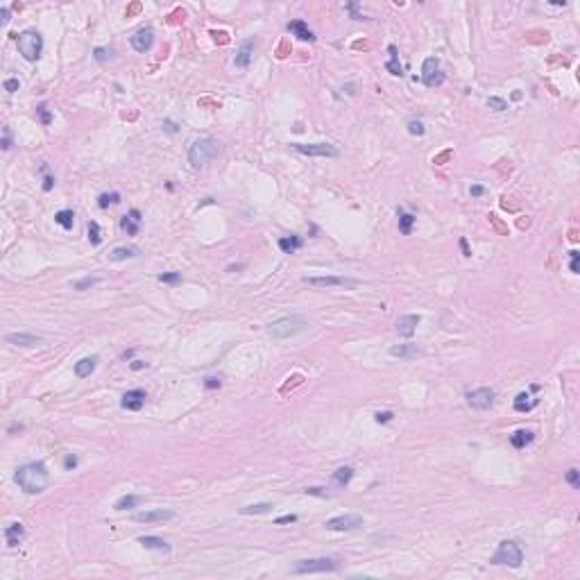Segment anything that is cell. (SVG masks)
<instances>
[{
    "mask_svg": "<svg viewBox=\"0 0 580 580\" xmlns=\"http://www.w3.org/2000/svg\"><path fill=\"white\" fill-rule=\"evenodd\" d=\"M111 48H96L93 50V57H96V61H100V64H104L107 59H111Z\"/></svg>",
    "mask_w": 580,
    "mask_h": 580,
    "instance_id": "40",
    "label": "cell"
},
{
    "mask_svg": "<svg viewBox=\"0 0 580 580\" xmlns=\"http://www.w3.org/2000/svg\"><path fill=\"white\" fill-rule=\"evenodd\" d=\"M163 129H166L168 134H177V132H179V127L172 123V120H163Z\"/></svg>",
    "mask_w": 580,
    "mask_h": 580,
    "instance_id": "56",
    "label": "cell"
},
{
    "mask_svg": "<svg viewBox=\"0 0 580 580\" xmlns=\"http://www.w3.org/2000/svg\"><path fill=\"white\" fill-rule=\"evenodd\" d=\"M16 48L23 54V59L37 61L43 52V37L37 30H23L21 34H16Z\"/></svg>",
    "mask_w": 580,
    "mask_h": 580,
    "instance_id": "3",
    "label": "cell"
},
{
    "mask_svg": "<svg viewBox=\"0 0 580 580\" xmlns=\"http://www.w3.org/2000/svg\"><path fill=\"white\" fill-rule=\"evenodd\" d=\"M7 342L9 344H18V347H37L41 342L39 336H32V333H9L7 336Z\"/></svg>",
    "mask_w": 580,
    "mask_h": 580,
    "instance_id": "20",
    "label": "cell"
},
{
    "mask_svg": "<svg viewBox=\"0 0 580 580\" xmlns=\"http://www.w3.org/2000/svg\"><path fill=\"white\" fill-rule=\"evenodd\" d=\"M344 9L349 11L354 21H367V18L363 16V14H358V5H356V2H347V5H344Z\"/></svg>",
    "mask_w": 580,
    "mask_h": 580,
    "instance_id": "46",
    "label": "cell"
},
{
    "mask_svg": "<svg viewBox=\"0 0 580 580\" xmlns=\"http://www.w3.org/2000/svg\"><path fill=\"white\" fill-rule=\"evenodd\" d=\"M211 37H213L215 41H220V43L229 41V34H227V32H215V30H211Z\"/></svg>",
    "mask_w": 580,
    "mask_h": 580,
    "instance_id": "57",
    "label": "cell"
},
{
    "mask_svg": "<svg viewBox=\"0 0 580 580\" xmlns=\"http://www.w3.org/2000/svg\"><path fill=\"white\" fill-rule=\"evenodd\" d=\"M535 440V433L532 431H515V433L510 435V444L515 446V449H524V446H528L531 442Z\"/></svg>",
    "mask_w": 580,
    "mask_h": 580,
    "instance_id": "23",
    "label": "cell"
},
{
    "mask_svg": "<svg viewBox=\"0 0 580 580\" xmlns=\"http://www.w3.org/2000/svg\"><path fill=\"white\" fill-rule=\"evenodd\" d=\"M252 57H254V41L252 39H247V41L241 43V48H238V52H236L234 64H236L238 68H247L249 61H252Z\"/></svg>",
    "mask_w": 580,
    "mask_h": 580,
    "instance_id": "17",
    "label": "cell"
},
{
    "mask_svg": "<svg viewBox=\"0 0 580 580\" xmlns=\"http://www.w3.org/2000/svg\"><path fill=\"white\" fill-rule=\"evenodd\" d=\"M2 86H5L7 93H16L18 89H21V82H18L16 77H9V80H5V84H2Z\"/></svg>",
    "mask_w": 580,
    "mask_h": 580,
    "instance_id": "47",
    "label": "cell"
},
{
    "mask_svg": "<svg viewBox=\"0 0 580 580\" xmlns=\"http://www.w3.org/2000/svg\"><path fill=\"white\" fill-rule=\"evenodd\" d=\"M306 320L299 315H288V317H281V320H277V322L270 324V336L272 338H279V340H286V338H292V336H297V333H301L304 329H306Z\"/></svg>",
    "mask_w": 580,
    "mask_h": 580,
    "instance_id": "4",
    "label": "cell"
},
{
    "mask_svg": "<svg viewBox=\"0 0 580 580\" xmlns=\"http://www.w3.org/2000/svg\"><path fill=\"white\" fill-rule=\"evenodd\" d=\"M460 249H462V256L465 258L472 256V249H469V245H467V238H460Z\"/></svg>",
    "mask_w": 580,
    "mask_h": 580,
    "instance_id": "60",
    "label": "cell"
},
{
    "mask_svg": "<svg viewBox=\"0 0 580 580\" xmlns=\"http://www.w3.org/2000/svg\"><path fill=\"white\" fill-rule=\"evenodd\" d=\"M139 247H132V245H125V247H116L109 252V261H127V258H136L139 256Z\"/></svg>",
    "mask_w": 580,
    "mask_h": 580,
    "instance_id": "25",
    "label": "cell"
},
{
    "mask_svg": "<svg viewBox=\"0 0 580 580\" xmlns=\"http://www.w3.org/2000/svg\"><path fill=\"white\" fill-rule=\"evenodd\" d=\"M304 284L315 286V288H356L358 279H347V277H304Z\"/></svg>",
    "mask_w": 580,
    "mask_h": 580,
    "instance_id": "10",
    "label": "cell"
},
{
    "mask_svg": "<svg viewBox=\"0 0 580 580\" xmlns=\"http://www.w3.org/2000/svg\"><path fill=\"white\" fill-rule=\"evenodd\" d=\"M37 113H39V120H41V125H50V123H52V113H50V109L46 107V104H39Z\"/></svg>",
    "mask_w": 580,
    "mask_h": 580,
    "instance_id": "39",
    "label": "cell"
},
{
    "mask_svg": "<svg viewBox=\"0 0 580 580\" xmlns=\"http://www.w3.org/2000/svg\"><path fill=\"white\" fill-rule=\"evenodd\" d=\"M387 52H390V59L386 61V70L392 73V75H403V66L399 64V54H397V46H387Z\"/></svg>",
    "mask_w": 580,
    "mask_h": 580,
    "instance_id": "24",
    "label": "cell"
},
{
    "mask_svg": "<svg viewBox=\"0 0 580 580\" xmlns=\"http://www.w3.org/2000/svg\"><path fill=\"white\" fill-rule=\"evenodd\" d=\"M567 483H569L574 489L580 487V472L578 469H569V472H567Z\"/></svg>",
    "mask_w": 580,
    "mask_h": 580,
    "instance_id": "42",
    "label": "cell"
},
{
    "mask_svg": "<svg viewBox=\"0 0 580 580\" xmlns=\"http://www.w3.org/2000/svg\"><path fill=\"white\" fill-rule=\"evenodd\" d=\"M139 544L145 548H154V551H161V553H170V544L166 542V539L161 537H154V535H141L139 537Z\"/></svg>",
    "mask_w": 580,
    "mask_h": 580,
    "instance_id": "18",
    "label": "cell"
},
{
    "mask_svg": "<svg viewBox=\"0 0 580 580\" xmlns=\"http://www.w3.org/2000/svg\"><path fill=\"white\" fill-rule=\"evenodd\" d=\"M290 147L306 156H331V159H336L340 154L338 147H333L331 143H290Z\"/></svg>",
    "mask_w": 580,
    "mask_h": 580,
    "instance_id": "7",
    "label": "cell"
},
{
    "mask_svg": "<svg viewBox=\"0 0 580 580\" xmlns=\"http://www.w3.org/2000/svg\"><path fill=\"white\" fill-rule=\"evenodd\" d=\"M175 519V512L172 510H163V508H154V510H143V512H134L132 521L136 524H163V521Z\"/></svg>",
    "mask_w": 580,
    "mask_h": 580,
    "instance_id": "12",
    "label": "cell"
},
{
    "mask_svg": "<svg viewBox=\"0 0 580 580\" xmlns=\"http://www.w3.org/2000/svg\"><path fill=\"white\" fill-rule=\"evenodd\" d=\"M487 107L494 109V111H505V109H508V102H505L503 97L492 96V97H487Z\"/></svg>",
    "mask_w": 580,
    "mask_h": 580,
    "instance_id": "37",
    "label": "cell"
},
{
    "mask_svg": "<svg viewBox=\"0 0 580 580\" xmlns=\"http://www.w3.org/2000/svg\"><path fill=\"white\" fill-rule=\"evenodd\" d=\"M54 222L59 227H64V229H73V225H75V213H73V209H61L54 213Z\"/></svg>",
    "mask_w": 580,
    "mask_h": 580,
    "instance_id": "29",
    "label": "cell"
},
{
    "mask_svg": "<svg viewBox=\"0 0 580 580\" xmlns=\"http://www.w3.org/2000/svg\"><path fill=\"white\" fill-rule=\"evenodd\" d=\"M120 202V193H116V191H111V193H100V197H97V206L100 209H109V206L118 204Z\"/></svg>",
    "mask_w": 580,
    "mask_h": 580,
    "instance_id": "32",
    "label": "cell"
},
{
    "mask_svg": "<svg viewBox=\"0 0 580 580\" xmlns=\"http://www.w3.org/2000/svg\"><path fill=\"white\" fill-rule=\"evenodd\" d=\"M351 478H354V469L351 467H340L333 472V483L338 487H347L351 483Z\"/></svg>",
    "mask_w": 580,
    "mask_h": 580,
    "instance_id": "28",
    "label": "cell"
},
{
    "mask_svg": "<svg viewBox=\"0 0 580 580\" xmlns=\"http://www.w3.org/2000/svg\"><path fill=\"white\" fill-rule=\"evenodd\" d=\"M220 152V143L213 139V136H202V139L193 141V145L188 147V163L193 168H202L215 159Z\"/></svg>",
    "mask_w": 580,
    "mask_h": 580,
    "instance_id": "2",
    "label": "cell"
},
{
    "mask_svg": "<svg viewBox=\"0 0 580 580\" xmlns=\"http://www.w3.org/2000/svg\"><path fill=\"white\" fill-rule=\"evenodd\" d=\"M89 241H91V245H100L102 242V234H100V225H97L96 220L89 222Z\"/></svg>",
    "mask_w": 580,
    "mask_h": 580,
    "instance_id": "35",
    "label": "cell"
},
{
    "mask_svg": "<svg viewBox=\"0 0 580 580\" xmlns=\"http://www.w3.org/2000/svg\"><path fill=\"white\" fill-rule=\"evenodd\" d=\"M324 526H327L329 531L349 532V531H356V528L363 526V517H358V515H338V517H331V519L324 521Z\"/></svg>",
    "mask_w": 580,
    "mask_h": 580,
    "instance_id": "11",
    "label": "cell"
},
{
    "mask_svg": "<svg viewBox=\"0 0 580 580\" xmlns=\"http://www.w3.org/2000/svg\"><path fill=\"white\" fill-rule=\"evenodd\" d=\"M132 356H134V349H129V351H125V354H123V358H125V360H127V358H132Z\"/></svg>",
    "mask_w": 580,
    "mask_h": 580,
    "instance_id": "63",
    "label": "cell"
},
{
    "mask_svg": "<svg viewBox=\"0 0 580 580\" xmlns=\"http://www.w3.org/2000/svg\"><path fill=\"white\" fill-rule=\"evenodd\" d=\"M96 367H97V356H86V358L75 363V374L80 379H86V376H91L96 372Z\"/></svg>",
    "mask_w": 580,
    "mask_h": 580,
    "instance_id": "21",
    "label": "cell"
},
{
    "mask_svg": "<svg viewBox=\"0 0 580 580\" xmlns=\"http://www.w3.org/2000/svg\"><path fill=\"white\" fill-rule=\"evenodd\" d=\"M139 225H141V211L132 209L129 213H125L120 218V229L127 234V236H136L139 234Z\"/></svg>",
    "mask_w": 580,
    "mask_h": 580,
    "instance_id": "15",
    "label": "cell"
},
{
    "mask_svg": "<svg viewBox=\"0 0 580 580\" xmlns=\"http://www.w3.org/2000/svg\"><path fill=\"white\" fill-rule=\"evenodd\" d=\"M338 569L336 558H311V560H297L292 564V574H327V571Z\"/></svg>",
    "mask_w": 580,
    "mask_h": 580,
    "instance_id": "6",
    "label": "cell"
},
{
    "mask_svg": "<svg viewBox=\"0 0 580 580\" xmlns=\"http://www.w3.org/2000/svg\"><path fill=\"white\" fill-rule=\"evenodd\" d=\"M97 281H100V279H97V277H86V279L77 281V284L73 286V288H75V290H86V288H91V286H96Z\"/></svg>",
    "mask_w": 580,
    "mask_h": 580,
    "instance_id": "44",
    "label": "cell"
},
{
    "mask_svg": "<svg viewBox=\"0 0 580 580\" xmlns=\"http://www.w3.org/2000/svg\"><path fill=\"white\" fill-rule=\"evenodd\" d=\"M132 48L136 52H147V50L154 46V30L152 27H141L139 32H134V37L129 39Z\"/></svg>",
    "mask_w": 580,
    "mask_h": 580,
    "instance_id": "13",
    "label": "cell"
},
{
    "mask_svg": "<svg viewBox=\"0 0 580 580\" xmlns=\"http://www.w3.org/2000/svg\"><path fill=\"white\" fill-rule=\"evenodd\" d=\"M14 481L25 494H41L48 487L50 476L43 462H27V465L18 467V472L14 474Z\"/></svg>",
    "mask_w": 580,
    "mask_h": 580,
    "instance_id": "1",
    "label": "cell"
},
{
    "mask_svg": "<svg viewBox=\"0 0 580 580\" xmlns=\"http://www.w3.org/2000/svg\"><path fill=\"white\" fill-rule=\"evenodd\" d=\"M571 254V263H569V270L574 274H578L580 272V265H578V261H580V252L578 249H574V252H569Z\"/></svg>",
    "mask_w": 580,
    "mask_h": 580,
    "instance_id": "48",
    "label": "cell"
},
{
    "mask_svg": "<svg viewBox=\"0 0 580 580\" xmlns=\"http://www.w3.org/2000/svg\"><path fill=\"white\" fill-rule=\"evenodd\" d=\"M39 172H41V175H46V172H48V166L43 163V166L39 168ZM52 186H54V177H50V175H46V177H43V191L48 193V191H52Z\"/></svg>",
    "mask_w": 580,
    "mask_h": 580,
    "instance_id": "41",
    "label": "cell"
},
{
    "mask_svg": "<svg viewBox=\"0 0 580 580\" xmlns=\"http://www.w3.org/2000/svg\"><path fill=\"white\" fill-rule=\"evenodd\" d=\"M141 503V496H136V494H125V496H120L118 501H116V510H129V508H134V505H139Z\"/></svg>",
    "mask_w": 580,
    "mask_h": 580,
    "instance_id": "33",
    "label": "cell"
},
{
    "mask_svg": "<svg viewBox=\"0 0 580 580\" xmlns=\"http://www.w3.org/2000/svg\"><path fill=\"white\" fill-rule=\"evenodd\" d=\"M145 399H147V394H145V390H141V387H136V390H127V392L123 394V399H120V406H123L125 410H141L143 408Z\"/></svg>",
    "mask_w": 580,
    "mask_h": 580,
    "instance_id": "14",
    "label": "cell"
},
{
    "mask_svg": "<svg viewBox=\"0 0 580 580\" xmlns=\"http://www.w3.org/2000/svg\"><path fill=\"white\" fill-rule=\"evenodd\" d=\"M304 492H306V494H311V496H320V499H331V496H333L331 492H327L324 487H306Z\"/></svg>",
    "mask_w": 580,
    "mask_h": 580,
    "instance_id": "43",
    "label": "cell"
},
{
    "mask_svg": "<svg viewBox=\"0 0 580 580\" xmlns=\"http://www.w3.org/2000/svg\"><path fill=\"white\" fill-rule=\"evenodd\" d=\"M537 406V401L531 397V394H526V392H521V394H517V399H515V410L517 413H528V410H532Z\"/></svg>",
    "mask_w": 580,
    "mask_h": 580,
    "instance_id": "30",
    "label": "cell"
},
{
    "mask_svg": "<svg viewBox=\"0 0 580 580\" xmlns=\"http://www.w3.org/2000/svg\"><path fill=\"white\" fill-rule=\"evenodd\" d=\"M295 521H297V515H284V517H277V519H274V524H277V526H281V524H295Z\"/></svg>",
    "mask_w": 580,
    "mask_h": 580,
    "instance_id": "51",
    "label": "cell"
},
{
    "mask_svg": "<svg viewBox=\"0 0 580 580\" xmlns=\"http://www.w3.org/2000/svg\"><path fill=\"white\" fill-rule=\"evenodd\" d=\"M0 16H2V25H7V23H9V9L2 7V9H0Z\"/></svg>",
    "mask_w": 580,
    "mask_h": 580,
    "instance_id": "61",
    "label": "cell"
},
{
    "mask_svg": "<svg viewBox=\"0 0 580 580\" xmlns=\"http://www.w3.org/2000/svg\"><path fill=\"white\" fill-rule=\"evenodd\" d=\"M288 32H292L297 39H301V41H315V34L308 30V25L304 21H290Z\"/></svg>",
    "mask_w": 580,
    "mask_h": 580,
    "instance_id": "22",
    "label": "cell"
},
{
    "mask_svg": "<svg viewBox=\"0 0 580 580\" xmlns=\"http://www.w3.org/2000/svg\"><path fill=\"white\" fill-rule=\"evenodd\" d=\"M422 322L419 315H401L397 320V333L403 336V338H410L415 331H417V324Z\"/></svg>",
    "mask_w": 580,
    "mask_h": 580,
    "instance_id": "16",
    "label": "cell"
},
{
    "mask_svg": "<svg viewBox=\"0 0 580 580\" xmlns=\"http://www.w3.org/2000/svg\"><path fill=\"white\" fill-rule=\"evenodd\" d=\"M288 50H290V46H288V41H284L279 46V50H277V57L279 59H284V57H288Z\"/></svg>",
    "mask_w": 580,
    "mask_h": 580,
    "instance_id": "59",
    "label": "cell"
},
{
    "mask_svg": "<svg viewBox=\"0 0 580 580\" xmlns=\"http://www.w3.org/2000/svg\"><path fill=\"white\" fill-rule=\"evenodd\" d=\"M424 123L422 120H408V134H413V136H424Z\"/></svg>",
    "mask_w": 580,
    "mask_h": 580,
    "instance_id": "38",
    "label": "cell"
},
{
    "mask_svg": "<svg viewBox=\"0 0 580 580\" xmlns=\"http://www.w3.org/2000/svg\"><path fill=\"white\" fill-rule=\"evenodd\" d=\"M139 11H141V2H132V5L127 7V11H125V16L132 18L134 14H139Z\"/></svg>",
    "mask_w": 580,
    "mask_h": 580,
    "instance_id": "54",
    "label": "cell"
},
{
    "mask_svg": "<svg viewBox=\"0 0 580 580\" xmlns=\"http://www.w3.org/2000/svg\"><path fill=\"white\" fill-rule=\"evenodd\" d=\"M64 467L66 469H75L77 467V456H73V453H70V456H66L64 458Z\"/></svg>",
    "mask_w": 580,
    "mask_h": 580,
    "instance_id": "53",
    "label": "cell"
},
{
    "mask_svg": "<svg viewBox=\"0 0 580 580\" xmlns=\"http://www.w3.org/2000/svg\"><path fill=\"white\" fill-rule=\"evenodd\" d=\"M397 215H399V231H401L403 236H408L410 231H413V225H415V215L413 213H406V211L399 206L397 209Z\"/></svg>",
    "mask_w": 580,
    "mask_h": 580,
    "instance_id": "26",
    "label": "cell"
},
{
    "mask_svg": "<svg viewBox=\"0 0 580 580\" xmlns=\"http://www.w3.org/2000/svg\"><path fill=\"white\" fill-rule=\"evenodd\" d=\"M451 156H453V152H451V150H444V152H442V154H437V156H435V159H433V163H435V166H442V163H444V161H449Z\"/></svg>",
    "mask_w": 580,
    "mask_h": 580,
    "instance_id": "50",
    "label": "cell"
},
{
    "mask_svg": "<svg viewBox=\"0 0 580 580\" xmlns=\"http://www.w3.org/2000/svg\"><path fill=\"white\" fill-rule=\"evenodd\" d=\"M489 562L492 564H508L512 569H519L521 562H524V553H521L519 544H517L515 539H503Z\"/></svg>",
    "mask_w": 580,
    "mask_h": 580,
    "instance_id": "5",
    "label": "cell"
},
{
    "mask_svg": "<svg viewBox=\"0 0 580 580\" xmlns=\"http://www.w3.org/2000/svg\"><path fill=\"white\" fill-rule=\"evenodd\" d=\"M390 354L399 356V358H413V356L419 354V347H417V344H413V342L397 344V347H392V349H390Z\"/></svg>",
    "mask_w": 580,
    "mask_h": 580,
    "instance_id": "27",
    "label": "cell"
},
{
    "mask_svg": "<svg viewBox=\"0 0 580 580\" xmlns=\"http://www.w3.org/2000/svg\"><path fill=\"white\" fill-rule=\"evenodd\" d=\"M465 399H467L469 408L487 410V408H492V403H494V390H492V387H476V390H469V392L465 394Z\"/></svg>",
    "mask_w": 580,
    "mask_h": 580,
    "instance_id": "9",
    "label": "cell"
},
{
    "mask_svg": "<svg viewBox=\"0 0 580 580\" xmlns=\"http://www.w3.org/2000/svg\"><path fill=\"white\" fill-rule=\"evenodd\" d=\"M143 367H145L143 360H134V363H132V370H143Z\"/></svg>",
    "mask_w": 580,
    "mask_h": 580,
    "instance_id": "62",
    "label": "cell"
},
{
    "mask_svg": "<svg viewBox=\"0 0 580 580\" xmlns=\"http://www.w3.org/2000/svg\"><path fill=\"white\" fill-rule=\"evenodd\" d=\"M374 419H376V422H379V424H387V422L392 419V413H390V410H383V413H381V410H379V413L374 415Z\"/></svg>",
    "mask_w": 580,
    "mask_h": 580,
    "instance_id": "49",
    "label": "cell"
},
{
    "mask_svg": "<svg viewBox=\"0 0 580 580\" xmlns=\"http://www.w3.org/2000/svg\"><path fill=\"white\" fill-rule=\"evenodd\" d=\"M483 193H485V188L481 186V184H474V186L469 188V195H472V197H481Z\"/></svg>",
    "mask_w": 580,
    "mask_h": 580,
    "instance_id": "55",
    "label": "cell"
},
{
    "mask_svg": "<svg viewBox=\"0 0 580 580\" xmlns=\"http://www.w3.org/2000/svg\"><path fill=\"white\" fill-rule=\"evenodd\" d=\"M25 537V528H23V524H9V526L5 528V542L7 546H18L21 544V539Z\"/></svg>",
    "mask_w": 580,
    "mask_h": 580,
    "instance_id": "19",
    "label": "cell"
},
{
    "mask_svg": "<svg viewBox=\"0 0 580 580\" xmlns=\"http://www.w3.org/2000/svg\"><path fill=\"white\" fill-rule=\"evenodd\" d=\"M272 510V503H252L241 508V515H263V512Z\"/></svg>",
    "mask_w": 580,
    "mask_h": 580,
    "instance_id": "34",
    "label": "cell"
},
{
    "mask_svg": "<svg viewBox=\"0 0 580 580\" xmlns=\"http://www.w3.org/2000/svg\"><path fill=\"white\" fill-rule=\"evenodd\" d=\"M9 147H11V134H9V129L5 127V134H2V150L7 152Z\"/></svg>",
    "mask_w": 580,
    "mask_h": 580,
    "instance_id": "58",
    "label": "cell"
},
{
    "mask_svg": "<svg viewBox=\"0 0 580 580\" xmlns=\"http://www.w3.org/2000/svg\"><path fill=\"white\" fill-rule=\"evenodd\" d=\"M301 247V238L299 236H286V238H279V249L284 254H292V252H297V249Z\"/></svg>",
    "mask_w": 580,
    "mask_h": 580,
    "instance_id": "31",
    "label": "cell"
},
{
    "mask_svg": "<svg viewBox=\"0 0 580 580\" xmlns=\"http://www.w3.org/2000/svg\"><path fill=\"white\" fill-rule=\"evenodd\" d=\"M156 279L161 284H182V274L179 272H161Z\"/></svg>",
    "mask_w": 580,
    "mask_h": 580,
    "instance_id": "36",
    "label": "cell"
},
{
    "mask_svg": "<svg viewBox=\"0 0 580 580\" xmlns=\"http://www.w3.org/2000/svg\"><path fill=\"white\" fill-rule=\"evenodd\" d=\"M204 386L209 387V390H213V387H220L222 381H220V379H215V376H206V379H204Z\"/></svg>",
    "mask_w": 580,
    "mask_h": 580,
    "instance_id": "52",
    "label": "cell"
},
{
    "mask_svg": "<svg viewBox=\"0 0 580 580\" xmlns=\"http://www.w3.org/2000/svg\"><path fill=\"white\" fill-rule=\"evenodd\" d=\"M422 82L429 89L440 86L444 82V73L440 70V59L437 57H426L424 59V64H422Z\"/></svg>",
    "mask_w": 580,
    "mask_h": 580,
    "instance_id": "8",
    "label": "cell"
},
{
    "mask_svg": "<svg viewBox=\"0 0 580 580\" xmlns=\"http://www.w3.org/2000/svg\"><path fill=\"white\" fill-rule=\"evenodd\" d=\"M301 381H304V376H301V374H295V376H290V379H288V383H286V386H284V387H281V394H286V392H288V390H290V387H295V386H299V383H301Z\"/></svg>",
    "mask_w": 580,
    "mask_h": 580,
    "instance_id": "45",
    "label": "cell"
}]
</instances>
